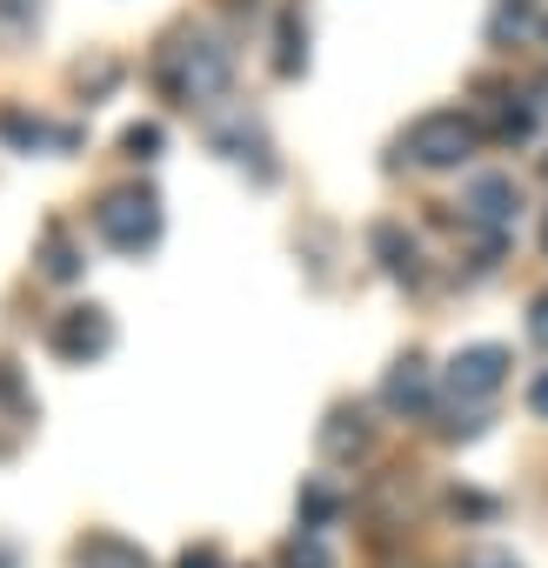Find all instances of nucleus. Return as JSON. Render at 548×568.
<instances>
[{
  "instance_id": "f257e3e1",
  "label": "nucleus",
  "mask_w": 548,
  "mask_h": 568,
  "mask_svg": "<svg viewBox=\"0 0 548 568\" xmlns=\"http://www.w3.org/2000/svg\"><path fill=\"white\" fill-rule=\"evenodd\" d=\"M94 227H101L108 247L141 254V247H154V234H161V201H154L148 187H114V194L94 207Z\"/></svg>"
},
{
  "instance_id": "f03ea898",
  "label": "nucleus",
  "mask_w": 548,
  "mask_h": 568,
  "mask_svg": "<svg viewBox=\"0 0 548 568\" xmlns=\"http://www.w3.org/2000/svg\"><path fill=\"white\" fill-rule=\"evenodd\" d=\"M475 141H481V128H475L468 114H422V121L402 134V154H408L415 168H461V161L475 154Z\"/></svg>"
},
{
  "instance_id": "7ed1b4c3",
  "label": "nucleus",
  "mask_w": 548,
  "mask_h": 568,
  "mask_svg": "<svg viewBox=\"0 0 548 568\" xmlns=\"http://www.w3.org/2000/svg\"><path fill=\"white\" fill-rule=\"evenodd\" d=\"M161 81L181 101H214L227 88V48H214V41H174L161 54Z\"/></svg>"
},
{
  "instance_id": "20e7f679",
  "label": "nucleus",
  "mask_w": 548,
  "mask_h": 568,
  "mask_svg": "<svg viewBox=\"0 0 548 568\" xmlns=\"http://www.w3.org/2000/svg\"><path fill=\"white\" fill-rule=\"evenodd\" d=\"M48 348H54L61 362H94V355L114 348V322H108L101 308H68V315H54Z\"/></svg>"
},
{
  "instance_id": "39448f33",
  "label": "nucleus",
  "mask_w": 548,
  "mask_h": 568,
  "mask_svg": "<svg viewBox=\"0 0 548 568\" xmlns=\"http://www.w3.org/2000/svg\"><path fill=\"white\" fill-rule=\"evenodd\" d=\"M501 375H508V348H495V342L461 348V355L448 362V388H455V402H481V395H495Z\"/></svg>"
},
{
  "instance_id": "423d86ee",
  "label": "nucleus",
  "mask_w": 548,
  "mask_h": 568,
  "mask_svg": "<svg viewBox=\"0 0 548 568\" xmlns=\"http://www.w3.org/2000/svg\"><path fill=\"white\" fill-rule=\"evenodd\" d=\"M461 207H468V221H481V227L501 234V227L515 221V181H508V174H481V181H468Z\"/></svg>"
},
{
  "instance_id": "0eeeda50",
  "label": "nucleus",
  "mask_w": 548,
  "mask_h": 568,
  "mask_svg": "<svg viewBox=\"0 0 548 568\" xmlns=\"http://www.w3.org/2000/svg\"><path fill=\"white\" fill-rule=\"evenodd\" d=\"M428 395H435V375H428V362H395V375L382 382V408H395V415H428Z\"/></svg>"
},
{
  "instance_id": "6e6552de",
  "label": "nucleus",
  "mask_w": 548,
  "mask_h": 568,
  "mask_svg": "<svg viewBox=\"0 0 548 568\" xmlns=\"http://www.w3.org/2000/svg\"><path fill=\"white\" fill-rule=\"evenodd\" d=\"M362 448H368V415H362V408H335L328 428H322V455L348 462V455H362Z\"/></svg>"
},
{
  "instance_id": "1a4fd4ad",
  "label": "nucleus",
  "mask_w": 548,
  "mask_h": 568,
  "mask_svg": "<svg viewBox=\"0 0 548 568\" xmlns=\"http://www.w3.org/2000/svg\"><path fill=\"white\" fill-rule=\"evenodd\" d=\"M74 568H148V555L134 541H121V535H88L74 548Z\"/></svg>"
},
{
  "instance_id": "9d476101",
  "label": "nucleus",
  "mask_w": 548,
  "mask_h": 568,
  "mask_svg": "<svg viewBox=\"0 0 548 568\" xmlns=\"http://www.w3.org/2000/svg\"><path fill=\"white\" fill-rule=\"evenodd\" d=\"M375 254L388 261V274H415V241H408L402 227H388V221L375 227Z\"/></svg>"
},
{
  "instance_id": "9b49d317",
  "label": "nucleus",
  "mask_w": 548,
  "mask_h": 568,
  "mask_svg": "<svg viewBox=\"0 0 548 568\" xmlns=\"http://www.w3.org/2000/svg\"><path fill=\"white\" fill-rule=\"evenodd\" d=\"M335 515H342V495H335L328 481H308V488H302V528H328Z\"/></svg>"
},
{
  "instance_id": "f8f14e48",
  "label": "nucleus",
  "mask_w": 548,
  "mask_h": 568,
  "mask_svg": "<svg viewBox=\"0 0 548 568\" xmlns=\"http://www.w3.org/2000/svg\"><path fill=\"white\" fill-rule=\"evenodd\" d=\"M48 274H54V281H74V274H81V254H74V241H68L61 227H48Z\"/></svg>"
},
{
  "instance_id": "ddd939ff",
  "label": "nucleus",
  "mask_w": 548,
  "mask_h": 568,
  "mask_svg": "<svg viewBox=\"0 0 548 568\" xmlns=\"http://www.w3.org/2000/svg\"><path fill=\"white\" fill-rule=\"evenodd\" d=\"M282 568H328V548H322V535L308 528V535H295L288 548H282Z\"/></svg>"
},
{
  "instance_id": "4468645a",
  "label": "nucleus",
  "mask_w": 548,
  "mask_h": 568,
  "mask_svg": "<svg viewBox=\"0 0 548 568\" xmlns=\"http://www.w3.org/2000/svg\"><path fill=\"white\" fill-rule=\"evenodd\" d=\"M535 28V8H528V0H508V8L495 14V41H508V34H528Z\"/></svg>"
},
{
  "instance_id": "2eb2a0df",
  "label": "nucleus",
  "mask_w": 548,
  "mask_h": 568,
  "mask_svg": "<svg viewBox=\"0 0 548 568\" xmlns=\"http://www.w3.org/2000/svg\"><path fill=\"white\" fill-rule=\"evenodd\" d=\"M0 402H8L14 415H34V402H28V388H21V375H14V362H0Z\"/></svg>"
},
{
  "instance_id": "dca6fc26",
  "label": "nucleus",
  "mask_w": 548,
  "mask_h": 568,
  "mask_svg": "<svg viewBox=\"0 0 548 568\" xmlns=\"http://www.w3.org/2000/svg\"><path fill=\"white\" fill-rule=\"evenodd\" d=\"M134 161H154V148H161V128L154 121H141V128H128V141H121Z\"/></svg>"
},
{
  "instance_id": "f3484780",
  "label": "nucleus",
  "mask_w": 548,
  "mask_h": 568,
  "mask_svg": "<svg viewBox=\"0 0 548 568\" xmlns=\"http://www.w3.org/2000/svg\"><path fill=\"white\" fill-rule=\"evenodd\" d=\"M448 508H455V515H475V521H495V501H488V495H461V488H455Z\"/></svg>"
},
{
  "instance_id": "a211bd4d",
  "label": "nucleus",
  "mask_w": 548,
  "mask_h": 568,
  "mask_svg": "<svg viewBox=\"0 0 548 568\" xmlns=\"http://www.w3.org/2000/svg\"><path fill=\"white\" fill-rule=\"evenodd\" d=\"M174 568H221V548H214V541H201V548H187Z\"/></svg>"
},
{
  "instance_id": "6ab92c4d",
  "label": "nucleus",
  "mask_w": 548,
  "mask_h": 568,
  "mask_svg": "<svg viewBox=\"0 0 548 568\" xmlns=\"http://www.w3.org/2000/svg\"><path fill=\"white\" fill-rule=\"evenodd\" d=\"M528 415H541V422H548V368L528 382Z\"/></svg>"
},
{
  "instance_id": "aec40b11",
  "label": "nucleus",
  "mask_w": 548,
  "mask_h": 568,
  "mask_svg": "<svg viewBox=\"0 0 548 568\" xmlns=\"http://www.w3.org/2000/svg\"><path fill=\"white\" fill-rule=\"evenodd\" d=\"M461 568H521V561H515V555H501V548H481V555H468Z\"/></svg>"
},
{
  "instance_id": "412c9836",
  "label": "nucleus",
  "mask_w": 548,
  "mask_h": 568,
  "mask_svg": "<svg viewBox=\"0 0 548 568\" xmlns=\"http://www.w3.org/2000/svg\"><path fill=\"white\" fill-rule=\"evenodd\" d=\"M528 328H535V342H541V348H548V295H541V302H535V322H528Z\"/></svg>"
},
{
  "instance_id": "4be33fe9",
  "label": "nucleus",
  "mask_w": 548,
  "mask_h": 568,
  "mask_svg": "<svg viewBox=\"0 0 548 568\" xmlns=\"http://www.w3.org/2000/svg\"><path fill=\"white\" fill-rule=\"evenodd\" d=\"M34 8H41V0H0V14H14V21H28Z\"/></svg>"
},
{
  "instance_id": "5701e85b",
  "label": "nucleus",
  "mask_w": 548,
  "mask_h": 568,
  "mask_svg": "<svg viewBox=\"0 0 548 568\" xmlns=\"http://www.w3.org/2000/svg\"><path fill=\"white\" fill-rule=\"evenodd\" d=\"M0 568H14V548H0Z\"/></svg>"
},
{
  "instance_id": "b1692460",
  "label": "nucleus",
  "mask_w": 548,
  "mask_h": 568,
  "mask_svg": "<svg viewBox=\"0 0 548 568\" xmlns=\"http://www.w3.org/2000/svg\"><path fill=\"white\" fill-rule=\"evenodd\" d=\"M535 101H541V108H548V81H541V88H535Z\"/></svg>"
},
{
  "instance_id": "393cba45",
  "label": "nucleus",
  "mask_w": 548,
  "mask_h": 568,
  "mask_svg": "<svg viewBox=\"0 0 548 568\" xmlns=\"http://www.w3.org/2000/svg\"><path fill=\"white\" fill-rule=\"evenodd\" d=\"M541 247H548V227H541Z\"/></svg>"
}]
</instances>
